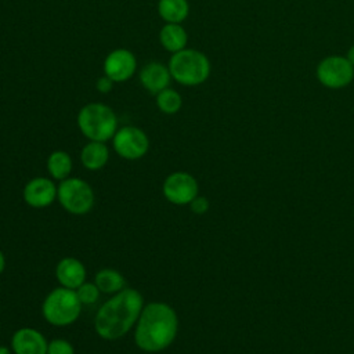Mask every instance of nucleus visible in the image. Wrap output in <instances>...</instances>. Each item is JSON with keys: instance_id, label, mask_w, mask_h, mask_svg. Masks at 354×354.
<instances>
[{"instance_id": "1", "label": "nucleus", "mask_w": 354, "mask_h": 354, "mask_svg": "<svg viewBox=\"0 0 354 354\" xmlns=\"http://www.w3.org/2000/svg\"><path fill=\"white\" fill-rule=\"evenodd\" d=\"M144 297L134 288H124L112 295L97 311L94 317V329L105 340L123 337L136 326L144 308Z\"/></svg>"}, {"instance_id": "2", "label": "nucleus", "mask_w": 354, "mask_h": 354, "mask_svg": "<svg viewBox=\"0 0 354 354\" xmlns=\"http://www.w3.org/2000/svg\"><path fill=\"white\" fill-rule=\"evenodd\" d=\"M178 332L176 310L163 301H151L144 306L134 328V342L145 353H158L167 348Z\"/></svg>"}, {"instance_id": "3", "label": "nucleus", "mask_w": 354, "mask_h": 354, "mask_svg": "<svg viewBox=\"0 0 354 354\" xmlns=\"http://www.w3.org/2000/svg\"><path fill=\"white\" fill-rule=\"evenodd\" d=\"M77 127L90 141L112 140L118 130V118L113 109L102 102H90L77 113Z\"/></svg>"}, {"instance_id": "4", "label": "nucleus", "mask_w": 354, "mask_h": 354, "mask_svg": "<svg viewBox=\"0 0 354 354\" xmlns=\"http://www.w3.org/2000/svg\"><path fill=\"white\" fill-rule=\"evenodd\" d=\"M171 79L183 86H198L207 80L210 75V61L199 50L183 48L169 59Z\"/></svg>"}, {"instance_id": "5", "label": "nucleus", "mask_w": 354, "mask_h": 354, "mask_svg": "<svg viewBox=\"0 0 354 354\" xmlns=\"http://www.w3.org/2000/svg\"><path fill=\"white\" fill-rule=\"evenodd\" d=\"M82 301L75 289L55 288L44 299L41 313L44 319L54 326H68L73 324L82 313Z\"/></svg>"}, {"instance_id": "6", "label": "nucleus", "mask_w": 354, "mask_h": 354, "mask_svg": "<svg viewBox=\"0 0 354 354\" xmlns=\"http://www.w3.org/2000/svg\"><path fill=\"white\" fill-rule=\"evenodd\" d=\"M57 199L66 212L83 216L94 206V191L87 181L79 177H68L59 181Z\"/></svg>"}, {"instance_id": "7", "label": "nucleus", "mask_w": 354, "mask_h": 354, "mask_svg": "<svg viewBox=\"0 0 354 354\" xmlns=\"http://www.w3.org/2000/svg\"><path fill=\"white\" fill-rule=\"evenodd\" d=\"M318 82L328 88H343L354 79V66L346 57L329 55L325 57L315 71Z\"/></svg>"}, {"instance_id": "8", "label": "nucleus", "mask_w": 354, "mask_h": 354, "mask_svg": "<svg viewBox=\"0 0 354 354\" xmlns=\"http://www.w3.org/2000/svg\"><path fill=\"white\" fill-rule=\"evenodd\" d=\"M115 152L127 160L142 158L149 149V138L141 129L136 126H124L116 130L112 137Z\"/></svg>"}, {"instance_id": "9", "label": "nucleus", "mask_w": 354, "mask_h": 354, "mask_svg": "<svg viewBox=\"0 0 354 354\" xmlns=\"http://www.w3.org/2000/svg\"><path fill=\"white\" fill-rule=\"evenodd\" d=\"M198 191L196 178L187 171H174L169 174L162 184L165 198L177 206L189 205L191 201L198 196Z\"/></svg>"}, {"instance_id": "10", "label": "nucleus", "mask_w": 354, "mask_h": 354, "mask_svg": "<svg viewBox=\"0 0 354 354\" xmlns=\"http://www.w3.org/2000/svg\"><path fill=\"white\" fill-rule=\"evenodd\" d=\"M137 71V59L127 48H116L111 51L104 61V72L115 83L129 80Z\"/></svg>"}, {"instance_id": "11", "label": "nucleus", "mask_w": 354, "mask_h": 354, "mask_svg": "<svg viewBox=\"0 0 354 354\" xmlns=\"http://www.w3.org/2000/svg\"><path fill=\"white\" fill-rule=\"evenodd\" d=\"M57 191L58 187L51 178L35 177L25 184L22 198L30 207L44 209L57 199Z\"/></svg>"}, {"instance_id": "12", "label": "nucleus", "mask_w": 354, "mask_h": 354, "mask_svg": "<svg viewBox=\"0 0 354 354\" xmlns=\"http://www.w3.org/2000/svg\"><path fill=\"white\" fill-rule=\"evenodd\" d=\"M48 342L44 335L33 328H19L11 337L14 354H47Z\"/></svg>"}, {"instance_id": "13", "label": "nucleus", "mask_w": 354, "mask_h": 354, "mask_svg": "<svg viewBox=\"0 0 354 354\" xmlns=\"http://www.w3.org/2000/svg\"><path fill=\"white\" fill-rule=\"evenodd\" d=\"M55 277L61 286L76 290L86 282V267L76 257H64L55 267Z\"/></svg>"}, {"instance_id": "14", "label": "nucleus", "mask_w": 354, "mask_h": 354, "mask_svg": "<svg viewBox=\"0 0 354 354\" xmlns=\"http://www.w3.org/2000/svg\"><path fill=\"white\" fill-rule=\"evenodd\" d=\"M170 80L171 75L169 66L160 62H149L144 65L140 71V82L142 87L155 95L162 90L167 88Z\"/></svg>"}, {"instance_id": "15", "label": "nucleus", "mask_w": 354, "mask_h": 354, "mask_svg": "<svg viewBox=\"0 0 354 354\" xmlns=\"http://www.w3.org/2000/svg\"><path fill=\"white\" fill-rule=\"evenodd\" d=\"M109 159V149L102 141H88L82 152L80 162L87 170H100L102 169Z\"/></svg>"}, {"instance_id": "16", "label": "nucleus", "mask_w": 354, "mask_h": 354, "mask_svg": "<svg viewBox=\"0 0 354 354\" xmlns=\"http://www.w3.org/2000/svg\"><path fill=\"white\" fill-rule=\"evenodd\" d=\"M159 40L165 50L174 54L185 48L188 36L180 24H165L159 32Z\"/></svg>"}, {"instance_id": "17", "label": "nucleus", "mask_w": 354, "mask_h": 354, "mask_svg": "<svg viewBox=\"0 0 354 354\" xmlns=\"http://www.w3.org/2000/svg\"><path fill=\"white\" fill-rule=\"evenodd\" d=\"M158 12L166 24H180L189 14L187 0H159Z\"/></svg>"}, {"instance_id": "18", "label": "nucleus", "mask_w": 354, "mask_h": 354, "mask_svg": "<svg viewBox=\"0 0 354 354\" xmlns=\"http://www.w3.org/2000/svg\"><path fill=\"white\" fill-rule=\"evenodd\" d=\"M94 283L98 286L101 293L115 295L126 288L124 277L113 268H102L95 274Z\"/></svg>"}, {"instance_id": "19", "label": "nucleus", "mask_w": 354, "mask_h": 354, "mask_svg": "<svg viewBox=\"0 0 354 354\" xmlns=\"http://www.w3.org/2000/svg\"><path fill=\"white\" fill-rule=\"evenodd\" d=\"M72 167H73L72 158L65 151H61V149L54 151L47 158V170L54 180L62 181L68 178L72 171Z\"/></svg>"}, {"instance_id": "20", "label": "nucleus", "mask_w": 354, "mask_h": 354, "mask_svg": "<svg viewBox=\"0 0 354 354\" xmlns=\"http://www.w3.org/2000/svg\"><path fill=\"white\" fill-rule=\"evenodd\" d=\"M156 106L166 115H174L181 109L183 98L178 91L167 87L156 94Z\"/></svg>"}, {"instance_id": "21", "label": "nucleus", "mask_w": 354, "mask_h": 354, "mask_svg": "<svg viewBox=\"0 0 354 354\" xmlns=\"http://www.w3.org/2000/svg\"><path fill=\"white\" fill-rule=\"evenodd\" d=\"M77 297L82 301L83 306H90L98 301L101 290L94 282H83L77 289H76Z\"/></svg>"}, {"instance_id": "22", "label": "nucleus", "mask_w": 354, "mask_h": 354, "mask_svg": "<svg viewBox=\"0 0 354 354\" xmlns=\"http://www.w3.org/2000/svg\"><path fill=\"white\" fill-rule=\"evenodd\" d=\"M47 354H75V348L72 343L65 339H53L48 342Z\"/></svg>"}, {"instance_id": "23", "label": "nucleus", "mask_w": 354, "mask_h": 354, "mask_svg": "<svg viewBox=\"0 0 354 354\" xmlns=\"http://www.w3.org/2000/svg\"><path fill=\"white\" fill-rule=\"evenodd\" d=\"M191 212L195 214H205L209 210V201L205 196H195L189 203Z\"/></svg>"}, {"instance_id": "24", "label": "nucleus", "mask_w": 354, "mask_h": 354, "mask_svg": "<svg viewBox=\"0 0 354 354\" xmlns=\"http://www.w3.org/2000/svg\"><path fill=\"white\" fill-rule=\"evenodd\" d=\"M113 83H115V82H113L111 77H108L106 75H104V76H101V77L97 80L95 86H97V90H98L100 93L105 94V93H109V91L112 90Z\"/></svg>"}, {"instance_id": "25", "label": "nucleus", "mask_w": 354, "mask_h": 354, "mask_svg": "<svg viewBox=\"0 0 354 354\" xmlns=\"http://www.w3.org/2000/svg\"><path fill=\"white\" fill-rule=\"evenodd\" d=\"M346 58L348 59V62L354 66V44L348 48V51H347V55H346Z\"/></svg>"}, {"instance_id": "26", "label": "nucleus", "mask_w": 354, "mask_h": 354, "mask_svg": "<svg viewBox=\"0 0 354 354\" xmlns=\"http://www.w3.org/2000/svg\"><path fill=\"white\" fill-rule=\"evenodd\" d=\"M4 268H6V256L0 249V274L4 271Z\"/></svg>"}, {"instance_id": "27", "label": "nucleus", "mask_w": 354, "mask_h": 354, "mask_svg": "<svg viewBox=\"0 0 354 354\" xmlns=\"http://www.w3.org/2000/svg\"><path fill=\"white\" fill-rule=\"evenodd\" d=\"M0 354H11V350L6 346H0Z\"/></svg>"}, {"instance_id": "28", "label": "nucleus", "mask_w": 354, "mask_h": 354, "mask_svg": "<svg viewBox=\"0 0 354 354\" xmlns=\"http://www.w3.org/2000/svg\"><path fill=\"white\" fill-rule=\"evenodd\" d=\"M142 354H153V353H145V351H144V353H142Z\"/></svg>"}, {"instance_id": "29", "label": "nucleus", "mask_w": 354, "mask_h": 354, "mask_svg": "<svg viewBox=\"0 0 354 354\" xmlns=\"http://www.w3.org/2000/svg\"><path fill=\"white\" fill-rule=\"evenodd\" d=\"M0 333H1V329H0Z\"/></svg>"}]
</instances>
